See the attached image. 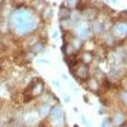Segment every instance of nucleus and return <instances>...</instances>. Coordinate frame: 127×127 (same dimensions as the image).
Wrapping results in <instances>:
<instances>
[{
    "mask_svg": "<svg viewBox=\"0 0 127 127\" xmlns=\"http://www.w3.org/2000/svg\"><path fill=\"white\" fill-rule=\"evenodd\" d=\"M104 42H105V45L107 46H109V47H113L117 42H116V38L111 34V33H107L104 36Z\"/></svg>",
    "mask_w": 127,
    "mask_h": 127,
    "instance_id": "obj_15",
    "label": "nucleus"
},
{
    "mask_svg": "<svg viewBox=\"0 0 127 127\" xmlns=\"http://www.w3.org/2000/svg\"><path fill=\"white\" fill-rule=\"evenodd\" d=\"M45 50V45L42 43V42H37L36 45H33V47H32V51H33V54H38V52H42Z\"/></svg>",
    "mask_w": 127,
    "mask_h": 127,
    "instance_id": "obj_16",
    "label": "nucleus"
},
{
    "mask_svg": "<svg viewBox=\"0 0 127 127\" xmlns=\"http://www.w3.org/2000/svg\"><path fill=\"white\" fill-rule=\"evenodd\" d=\"M90 33V28L87 22H79L76 24V37L80 39H88Z\"/></svg>",
    "mask_w": 127,
    "mask_h": 127,
    "instance_id": "obj_5",
    "label": "nucleus"
},
{
    "mask_svg": "<svg viewBox=\"0 0 127 127\" xmlns=\"http://www.w3.org/2000/svg\"><path fill=\"white\" fill-rule=\"evenodd\" d=\"M88 88L92 90V92H94V93H97L99 89H100V84L95 80V79H93V78H89L88 80Z\"/></svg>",
    "mask_w": 127,
    "mask_h": 127,
    "instance_id": "obj_11",
    "label": "nucleus"
},
{
    "mask_svg": "<svg viewBox=\"0 0 127 127\" xmlns=\"http://www.w3.org/2000/svg\"><path fill=\"white\" fill-rule=\"evenodd\" d=\"M59 19H60V20L71 19V10H70V8L62 5V6L60 8V10H59Z\"/></svg>",
    "mask_w": 127,
    "mask_h": 127,
    "instance_id": "obj_10",
    "label": "nucleus"
},
{
    "mask_svg": "<svg viewBox=\"0 0 127 127\" xmlns=\"http://www.w3.org/2000/svg\"><path fill=\"white\" fill-rule=\"evenodd\" d=\"M80 61H81V64H84V65L89 66L90 64L94 61V55L92 54V52H89V51H84L83 54L80 55Z\"/></svg>",
    "mask_w": 127,
    "mask_h": 127,
    "instance_id": "obj_9",
    "label": "nucleus"
},
{
    "mask_svg": "<svg viewBox=\"0 0 127 127\" xmlns=\"http://www.w3.org/2000/svg\"><path fill=\"white\" fill-rule=\"evenodd\" d=\"M74 127H79V126H78V125H74Z\"/></svg>",
    "mask_w": 127,
    "mask_h": 127,
    "instance_id": "obj_22",
    "label": "nucleus"
},
{
    "mask_svg": "<svg viewBox=\"0 0 127 127\" xmlns=\"http://www.w3.org/2000/svg\"><path fill=\"white\" fill-rule=\"evenodd\" d=\"M9 127H24V126H23V123L20 122V121H18V120H14V121H12V122H10Z\"/></svg>",
    "mask_w": 127,
    "mask_h": 127,
    "instance_id": "obj_18",
    "label": "nucleus"
},
{
    "mask_svg": "<svg viewBox=\"0 0 127 127\" xmlns=\"http://www.w3.org/2000/svg\"><path fill=\"white\" fill-rule=\"evenodd\" d=\"M72 74H74V76H75L78 80H81V81H87L89 79V74H90V69L89 66L87 65H84V64H78V65L74 67L72 70Z\"/></svg>",
    "mask_w": 127,
    "mask_h": 127,
    "instance_id": "obj_3",
    "label": "nucleus"
},
{
    "mask_svg": "<svg viewBox=\"0 0 127 127\" xmlns=\"http://www.w3.org/2000/svg\"><path fill=\"white\" fill-rule=\"evenodd\" d=\"M10 26L17 34L23 36L34 32L38 27V18L27 8H18L10 15Z\"/></svg>",
    "mask_w": 127,
    "mask_h": 127,
    "instance_id": "obj_1",
    "label": "nucleus"
},
{
    "mask_svg": "<svg viewBox=\"0 0 127 127\" xmlns=\"http://www.w3.org/2000/svg\"><path fill=\"white\" fill-rule=\"evenodd\" d=\"M23 121H24V123H26L27 126H29V127L37 125V123H38V114H37V112H34V111H29L28 113L24 114Z\"/></svg>",
    "mask_w": 127,
    "mask_h": 127,
    "instance_id": "obj_7",
    "label": "nucleus"
},
{
    "mask_svg": "<svg viewBox=\"0 0 127 127\" xmlns=\"http://www.w3.org/2000/svg\"><path fill=\"white\" fill-rule=\"evenodd\" d=\"M62 51H64V54H65L66 56H69V57L76 55V51L74 50V47H72L70 43H64V46H62Z\"/></svg>",
    "mask_w": 127,
    "mask_h": 127,
    "instance_id": "obj_12",
    "label": "nucleus"
},
{
    "mask_svg": "<svg viewBox=\"0 0 127 127\" xmlns=\"http://www.w3.org/2000/svg\"><path fill=\"white\" fill-rule=\"evenodd\" d=\"M41 17L43 18L45 20H50V19L52 18V8H50V6H45L43 9H42V14H41Z\"/></svg>",
    "mask_w": 127,
    "mask_h": 127,
    "instance_id": "obj_14",
    "label": "nucleus"
},
{
    "mask_svg": "<svg viewBox=\"0 0 127 127\" xmlns=\"http://www.w3.org/2000/svg\"><path fill=\"white\" fill-rule=\"evenodd\" d=\"M69 43L74 47V50H75L76 52L81 48V46H83V41L80 39V38H78V37H72L71 38V41L69 42Z\"/></svg>",
    "mask_w": 127,
    "mask_h": 127,
    "instance_id": "obj_13",
    "label": "nucleus"
},
{
    "mask_svg": "<svg viewBox=\"0 0 127 127\" xmlns=\"http://www.w3.org/2000/svg\"><path fill=\"white\" fill-rule=\"evenodd\" d=\"M51 108H52V105L47 102H42L38 107H37V114H38V117L41 118H46L50 116V112H51Z\"/></svg>",
    "mask_w": 127,
    "mask_h": 127,
    "instance_id": "obj_6",
    "label": "nucleus"
},
{
    "mask_svg": "<svg viewBox=\"0 0 127 127\" xmlns=\"http://www.w3.org/2000/svg\"><path fill=\"white\" fill-rule=\"evenodd\" d=\"M81 121H83V123L87 127H92V123H90V122H88V121H87V118L84 117V116H83V117H81Z\"/></svg>",
    "mask_w": 127,
    "mask_h": 127,
    "instance_id": "obj_20",
    "label": "nucleus"
},
{
    "mask_svg": "<svg viewBox=\"0 0 127 127\" xmlns=\"http://www.w3.org/2000/svg\"><path fill=\"white\" fill-rule=\"evenodd\" d=\"M100 127H112V121H111V118H105V120H103Z\"/></svg>",
    "mask_w": 127,
    "mask_h": 127,
    "instance_id": "obj_19",
    "label": "nucleus"
},
{
    "mask_svg": "<svg viewBox=\"0 0 127 127\" xmlns=\"http://www.w3.org/2000/svg\"><path fill=\"white\" fill-rule=\"evenodd\" d=\"M111 121H112V125H114L116 127L123 126L125 122H126V114H125V112H122V111H117V112H116V113L112 116Z\"/></svg>",
    "mask_w": 127,
    "mask_h": 127,
    "instance_id": "obj_8",
    "label": "nucleus"
},
{
    "mask_svg": "<svg viewBox=\"0 0 127 127\" xmlns=\"http://www.w3.org/2000/svg\"><path fill=\"white\" fill-rule=\"evenodd\" d=\"M112 32H113V37H117L120 39H125L126 33H127V24H126V20H118L112 26Z\"/></svg>",
    "mask_w": 127,
    "mask_h": 127,
    "instance_id": "obj_4",
    "label": "nucleus"
},
{
    "mask_svg": "<svg viewBox=\"0 0 127 127\" xmlns=\"http://www.w3.org/2000/svg\"><path fill=\"white\" fill-rule=\"evenodd\" d=\"M65 102H70V97H65Z\"/></svg>",
    "mask_w": 127,
    "mask_h": 127,
    "instance_id": "obj_21",
    "label": "nucleus"
},
{
    "mask_svg": "<svg viewBox=\"0 0 127 127\" xmlns=\"http://www.w3.org/2000/svg\"><path fill=\"white\" fill-rule=\"evenodd\" d=\"M27 92H29V95L32 98H37L41 97L42 93L45 92V84L39 78H37L36 80H33L32 83H29V85L27 87Z\"/></svg>",
    "mask_w": 127,
    "mask_h": 127,
    "instance_id": "obj_2",
    "label": "nucleus"
},
{
    "mask_svg": "<svg viewBox=\"0 0 127 127\" xmlns=\"http://www.w3.org/2000/svg\"><path fill=\"white\" fill-rule=\"evenodd\" d=\"M118 98H120V100L123 103V105H126V102H127V100H126V98H127V97H126V90H123V89L120 90V93H118Z\"/></svg>",
    "mask_w": 127,
    "mask_h": 127,
    "instance_id": "obj_17",
    "label": "nucleus"
}]
</instances>
